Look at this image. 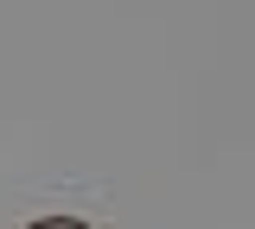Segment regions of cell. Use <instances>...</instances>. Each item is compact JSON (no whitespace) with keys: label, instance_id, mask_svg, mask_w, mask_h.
I'll return each mask as SVG.
<instances>
[{"label":"cell","instance_id":"obj_1","mask_svg":"<svg viewBox=\"0 0 255 229\" xmlns=\"http://www.w3.org/2000/svg\"><path fill=\"white\" fill-rule=\"evenodd\" d=\"M26 229H90V223H77V217H45V223H26Z\"/></svg>","mask_w":255,"mask_h":229}]
</instances>
